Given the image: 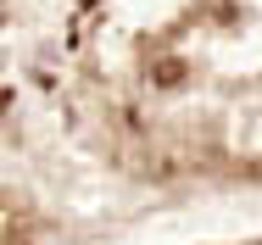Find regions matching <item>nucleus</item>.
Masks as SVG:
<instances>
[{
    "mask_svg": "<svg viewBox=\"0 0 262 245\" xmlns=\"http://www.w3.org/2000/svg\"><path fill=\"white\" fill-rule=\"evenodd\" d=\"M184 78V61H157L151 67V84H179Z\"/></svg>",
    "mask_w": 262,
    "mask_h": 245,
    "instance_id": "1",
    "label": "nucleus"
},
{
    "mask_svg": "<svg viewBox=\"0 0 262 245\" xmlns=\"http://www.w3.org/2000/svg\"><path fill=\"white\" fill-rule=\"evenodd\" d=\"M6 106H11V90H0V112H6Z\"/></svg>",
    "mask_w": 262,
    "mask_h": 245,
    "instance_id": "2",
    "label": "nucleus"
}]
</instances>
